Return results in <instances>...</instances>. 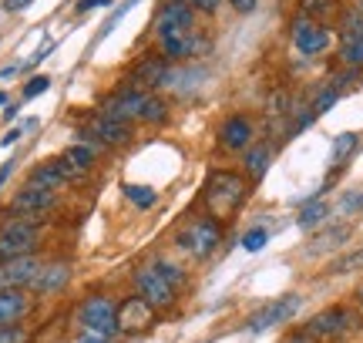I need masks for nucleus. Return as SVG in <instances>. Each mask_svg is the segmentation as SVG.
Instances as JSON below:
<instances>
[{
    "label": "nucleus",
    "mask_w": 363,
    "mask_h": 343,
    "mask_svg": "<svg viewBox=\"0 0 363 343\" xmlns=\"http://www.w3.org/2000/svg\"><path fill=\"white\" fill-rule=\"evenodd\" d=\"M249 198V179L242 172L233 169H212L206 179V189H202V202H206L208 215L216 223H225L233 219L235 212L242 209V202Z\"/></svg>",
    "instance_id": "f257e3e1"
},
{
    "label": "nucleus",
    "mask_w": 363,
    "mask_h": 343,
    "mask_svg": "<svg viewBox=\"0 0 363 343\" xmlns=\"http://www.w3.org/2000/svg\"><path fill=\"white\" fill-rule=\"evenodd\" d=\"M78 323H81V333L101 337V340L121 337V330H118V303L111 296H104V293H94V296H84V300H81Z\"/></svg>",
    "instance_id": "f03ea898"
},
{
    "label": "nucleus",
    "mask_w": 363,
    "mask_h": 343,
    "mask_svg": "<svg viewBox=\"0 0 363 343\" xmlns=\"http://www.w3.org/2000/svg\"><path fill=\"white\" fill-rule=\"evenodd\" d=\"M40 246V229L34 219H4L0 223V263L7 259H21V256H34Z\"/></svg>",
    "instance_id": "7ed1b4c3"
},
{
    "label": "nucleus",
    "mask_w": 363,
    "mask_h": 343,
    "mask_svg": "<svg viewBox=\"0 0 363 343\" xmlns=\"http://www.w3.org/2000/svg\"><path fill=\"white\" fill-rule=\"evenodd\" d=\"M357 327H360V320H357V313H353L350 306H326L316 317L306 320L303 330L310 333L313 340L330 343V340H343V337L350 330H357Z\"/></svg>",
    "instance_id": "20e7f679"
},
{
    "label": "nucleus",
    "mask_w": 363,
    "mask_h": 343,
    "mask_svg": "<svg viewBox=\"0 0 363 343\" xmlns=\"http://www.w3.org/2000/svg\"><path fill=\"white\" fill-rule=\"evenodd\" d=\"M219 242H222V223H216L212 215L192 219L179 232V249H185L195 259H208L212 252L219 249Z\"/></svg>",
    "instance_id": "39448f33"
},
{
    "label": "nucleus",
    "mask_w": 363,
    "mask_h": 343,
    "mask_svg": "<svg viewBox=\"0 0 363 343\" xmlns=\"http://www.w3.org/2000/svg\"><path fill=\"white\" fill-rule=\"evenodd\" d=\"M135 290H138V296L142 300H148V303L155 306L158 313H169V310H175V296H179V290L175 286H169V279L158 273L155 266H142V269H135Z\"/></svg>",
    "instance_id": "423d86ee"
},
{
    "label": "nucleus",
    "mask_w": 363,
    "mask_h": 343,
    "mask_svg": "<svg viewBox=\"0 0 363 343\" xmlns=\"http://www.w3.org/2000/svg\"><path fill=\"white\" fill-rule=\"evenodd\" d=\"M131 142V125L115 118H104V115H94L88 121V128H81V145H91L104 152V148H121Z\"/></svg>",
    "instance_id": "0eeeda50"
},
{
    "label": "nucleus",
    "mask_w": 363,
    "mask_h": 343,
    "mask_svg": "<svg viewBox=\"0 0 363 343\" xmlns=\"http://www.w3.org/2000/svg\"><path fill=\"white\" fill-rule=\"evenodd\" d=\"M155 323H158V310L148 300H142L138 293L118 303V330L121 333L138 337V333H148Z\"/></svg>",
    "instance_id": "6e6552de"
},
{
    "label": "nucleus",
    "mask_w": 363,
    "mask_h": 343,
    "mask_svg": "<svg viewBox=\"0 0 363 343\" xmlns=\"http://www.w3.org/2000/svg\"><path fill=\"white\" fill-rule=\"evenodd\" d=\"M299 306H303V296L299 293H289V296H279V300H272V303H266L256 313V317H249V333H266L272 330V327H283V323H289V320L299 313Z\"/></svg>",
    "instance_id": "1a4fd4ad"
},
{
    "label": "nucleus",
    "mask_w": 363,
    "mask_h": 343,
    "mask_svg": "<svg viewBox=\"0 0 363 343\" xmlns=\"http://www.w3.org/2000/svg\"><path fill=\"white\" fill-rule=\"evenodd\" d=\"M293 44H296V51L303 57H316V54H323L333 44V30L320 24V21H310V17L299 13L293 21Z\"/></svg>",
    "instance_id": "9d476101"
},
{
    "label": "nucleus",
    "mask_w": 363,
    "mask_h": 343,
    "mask_svg": "<svg viewBox=\"0 0 363 343\" xmlns=\"http://www.w3.org/2000/svg\"><path fill=\"white\" fill-rule=\"evenodd\" d=\"M51 209H57V192H48V189H38V185H24V189L11 198V209L7 212H17V215L38 223L40 215H48Z\"/></svg>",
    "instance_id": "9b49d317"
},
{
    "label": "nucleus",
    "mask_w": 363,
    "mask_h": 343,
    "mask_svg": "<svg viewBox=\"0 0 363 343\" xmlns=\"http://www.w3.org/2000/svg\"><path fill=\"white\" fill-rule=\"evenodd\" d=\"M195 30V11L179 0V4H162V13L155 21V38L165 40V38H179V34H192Z\"/></svg>",
    "instance_id": "f8f14e48"
},
{
    "label": "nucleus",
    "mask_w": 363,
    "mask_h": 343,
    "mask_svg": "<svg viewBox=\"0 0 363 343\" xmlns=\"http://www.w3.org/2000/svg\"><path fill=\"white\" fill-rule=\"evenodd\" d=\"M145 94H148V91H138V88H128V84H125L121 91H115L108 101H104L98 115H104V118H115V121H125V125H131V121H142Z\"/></svg>",
    "instance_id": "ddd939ff"
},
{
    "label": "nucleus",
    "mask_w": 363,
    "mask_h": 343,
    "mask_svg": "<svg viewBox=\"0 0 363 343\" xmlns=\"http://www.w3.org/2000/svg\"><path fill=\"white\" fill-rule=\"evenodd\" d=\"M219 145L225 152H246L249 145H256V125L246 115H229L219 125Z\"/></svg>",
    "instance_id": "4468645a"
},
{
    "label": "nucleus",
    "mask_w": 363,
    "mask_h": 343,
    "mask_svg": "<svg viewBox=\"0 0 363 343\" xmlns=\"http://www.w3.org/2000/svg\"><path fill=\"white\" fill-rule=\"evenodd\" d=\"M169 61L162 54H152V57H142L135 71H131V84L128 88H138V91H148V88H162L165 78H169Z\"/></svg>",
    "instance_id": "2eb2a0df"
},
{
    "label": "nucleus",
    "mask_w": 363,
    "mask_h": 343,
    "mask_svg": "<svg viewBox=\"0 0 363 343\" xmlns=\"http://www.w3.org/2000/svg\"><path fill=\"white\" fill-rule=\"evenodd\" d=\"M67 279H71V263H44L40 266V273L34 276V283H30L27 290L40 293V296H51V293L65 290Z\"/></svg>",
    "instance_id": "dca6fc26"
},
{
    "label": "nucleus",
    "mask_w": 363,
    "mask_h": 343,
    "mask_svg": "<svg viewBox=\"0 0 363 343\" xmlns=\"http://www.w3.org/2000/svg\"><path fill=\"white\" fill-rule=\"evenodd\" d=\"M30 296L27 290H0V327H13L30 313Z\"/></svg>",
    "instance_id": "f3484780"
},
{
    "label": "nucleus",
    "mask_w": 363,
    "mask_h": 343,
    "mask_svg": "<svg viewBox=\"0 0 363 343\" xmlns=\"http://www.w3.org/2000/svg\"><path fill=\"white\" fill-rule=\"evenodd\" d=\"M269 162H272V145L269 142H256L242 152V175L249 182H259L262 175L269 172Z\"/></svg>",
    "instance_id": "a211bd4d"
},
{
    "label": "nucleus",
    "mask_w": 363,
    "mask_h": 343,
    "mask_svg": "<svg viewBox=\"0 0 363 343\" xmlns=\"http://www.w3.org/2000/svg\"><path fill=\"white\" fill-rule=\"evenodd\" d=\"M337 57L347 71H360L363 67V30H340Z\"/></svg>",
    "instance_id": "6ab92c4d"
},
{
    "label": "nucleus",
    "mask_w": 363,
    "mask_h": 343,
    "mask_svg": "<svg viewBox=\"0 0 363 343\" xmlns=\"http://www.w3.org/2000/svg\"><path fill=\"white\" fill-rule=\"evenodd\" d=\"M27 185H38V189H48V192H61L67 185V179H65V172L57 169V162H44L38 169H30Z\"/></svg>",
    "instance_id": "aec40b11"
},
{
    "label": "nucleus",
    "mask_w": 363,
    "mask_h": 343,
    "mask_svg": "<svg viewBox=\"0 0 363 343\" xmlns=\"http://www.w3.org/2000/svg\"><path fill=\"white\" fill-rule=\"evenodd\" d=\"M61 159H65L74 172H81V175H88V172L94 169V162H98V148L81 145V142H78V145H71V148H67V152L61 155Z\"/></svg>",
    "instance_id": "412c9836"
},
{
    "label": "nucleus",
    "mask_w": 363,
    "mask_h": 343,
    "mask_svg": "<svg viewBox=\"0 0 363 343\" xmlns=\"http://www.w3.org/2000/svg\"><path fill=\"white\" fill-rule=\"evenodd\" d=\"M340 94H343V84H340L337 78H333V81H326L323 88L316 91V98L310 101L313 115H316V118H320V115H326V111H330V108H333V105L340 101Z\"/></svg>",
    "instance_id": "4be33fe9"
},
{
    "label": "nucleus",
    "mask_w": 363,
    "mask_h": 343,
    "mask_svg": "<svg viewBox=\"0 0 363 343\" xmlns=\"http://www.w3.org/2000/svg\"><path fill=\"white\" fill-rule=\"evenodd\" d=\"M360 145V135L357 132H343L333 138V152H330V159H333V169H343V162L350 159L353 152Z\"/></svg>",
    "instance_id": "5701e85b"
},
{
    "label": "nucleus",
    "mask_w": 363,
    "mask_h": 343,
    "mask_svg": "<svg viewBox=\"0 0 363 343\" xmlns=\"http://www.w3.org/2000/svg\"><path fill=\"white\" fill-rule=\"evenodd\" d=\"M142 121L145 125H165V121H169V101L158 98V94H145Z\"/></svg>",
    "instance_id": "b1692460"
},
{
    "label": "nucleus",
    "mask_w": 363,
    "mask_h": 343,
    "mask_svg": "<svg viewBox=\"0 0 363 343\" xmlns=\"http://www.w3.org/2000/svg\"><path fill=\"white\" fill-rule=\"evenodd\" d=\"M330 215V206L326 202H320V198H310L303 209H299V219H296V225L299 229H313V225H320Z\"/></svg>",
    "instance_id": "393cba45"
},
{
    "label": "nucleus",
    "mask_w": 363,
    "mask_h": 343,
    "mask_svg": "<svg viewBox=\"0 0 363 343\" xmlns=\"http://www.w3.org/2000/svg\"><path fill=\"white\" fill-rule=\"evenodd\" d=\"M125 196H128V202L135 206V209H152L158 202V192L152 189V185H125Z\"/></svg>",
    "instance_id": "a878e982"
},
{
    "label": "nucleus",
    "mask_w": 363,
    "mask_h": 343,
    "mask_svg": "<svg viewBox=\"0 0 363 343\" xmlns=\"http://www.w3.org/2000/svg\"><path fill=\"white\" fill-rule=\"evenodd\" d=\"M155 269L169 279V286H175V290H182V286H185V269H182V266L169 263V259H155Z\"/></svg>",
    "instance_id": "bb28decb"
},
{
    "label": "nucleus",
    "mask_w": 363,
    "mask_h": 343,
    "mask_svg": "<svg viewBox=\"0 0 363 343\" xmlns=\"http://www.w3.org/2000/svg\"><path fill=\"white\" fill-rule=\"evenodd\" d=\"M289 94L286 91H272L269 94V101H266V115H269V118H286V115H289Z\"/></svg>",
    "instance_id": "cd10ccee"
},
{
    "label": "nucleus",
    "mask_w": 363,
    "mask_h": 343,
    "mask_svg": "<svg viewBox=\"0 0 363 343\" xmlns=\"http://www.w3.org/2000/svg\"><path fill=\"white\" fill-rule=\"evenodd\" d=\"M347 236H350V229H347V225H337V229H330V232L313 239V246H316V249H333L337 242H347Z\"/></svg>",
    "instance_id": "c85d7f7f"
},
{
    "label": "nucleus",
    "mask_w": 363,
    "mask_h": 343,
    "mask_svg": "<svg viewBox=\"0 0 363 343\" xmlns=\"http://www.w3.org/2000/svg\"><path fill=\"white\" fill-rule=\"evenodd\" d=\"M330 11H333V0H299V13L310 17V21H316L320 13H330Z\"/></svg>",
    "instance_id": "c756f323"
},
{
    "label": "nucleus",
    "mask_w": 363,
    "mask_h": 343,
    "mask_svg": "<svg viewBox=\"0 0 363 343\" xmlns=\"http://www.w3.org/2000/svg\"><path fill=\"white\" fill-rule=\"evenodd\" d=\"M266 242H269V232H266L262 225H256V229H249L246 236H242V249H246V252H259Z\"/></svg>",
    "instance_id": "7c9ffc66"
},
{
    "label": "nucleus",
    "mask_w": 363,
    "mask_h": 343,
    "mask_svg": "<svg viewBox=\"0 0 363 343\" xmlns=\"http://www.w3.org/2000/svg\"><path fill=\"white\" fill-rule=\"evenodd\" d=\"M27 340H30V333H27V327H21V323L0 327V343H27Z\"/></svg>",
    "instance_id": "2f4dec72"
},
{
    "label": "nucleus",
    "mask_w": 363,
    "mask_h": 343,
    "mask_svg": "<svg viewBox=\"0 0 363 343\" xmlns=\"http://www.w3.org/2000/svg\"><path fill=\"white\" fill-rule=\"evenodd\" d=\"M51 88V78L48 74H38V78H30L24 84V101H30V98H38V94H44Z\"/></svg>",
    "instance_id": "473e14b6"
},
{
    "label": "nucleus",
    "mask_w": 363,
    "mask_h": 343,
    "mask_svg": "<svg viewBox=\"0 0 363 343\" xmlns=\"http://www.w3.org/2000/svg\"><path fill=\"white\" fill-rule=\"evenodd\" d=\"M340 212H343V215H357V212H363V192H350V196H343Z\"/></svg>",
    "instance_id": "72a5a7b5"
},
{
    "label": "nucleus",
    "mask_w": 363,
    "mask_h": 343,
    "mask_svg": "<svg viewBox=\"0 0 363 343\" xmlns=\"http://www.w3.org/2000/svg\"><path fill=\"white\" fill-rule=\"evenodd\" d=\"M360 266H363V252H353V256L330 266V273H350V269H360Z\"/></svg>",
    "instance_id": "f704fd0d"
},
{
    "label": "nucleus",
    "mask_w": 363,
    "mask_h": 343,
    "mask_svg": "<svg viewBox=\"0 0 363 343\" xmlns=\"http://www.w3.org/2000/svg\"><path fill=\"white\" fill-rule=\"evenodd\" d=\"M195 13H216L222 7V0H185Z\"/></svg>",
    "instance_id": "c9c22d12"
},
{
    "label": "nucleus",
    "mask_w": 363,
    "mask_h": 343,
    "mask_svg": "<svg viewBox=\"0 0 363 343\" xmlns=\"http://www.w3.org/2000/svg\"><path fill=\"white\" fill-rule=\"evenodd\" d=\"M283 343H320V340H313L306 330H293V333H286Z\"/></svg>",
    "instance_id": "e433bc0d"
},
{
    "label": "nucleus",
    "mask_w": 363,
    "mask_h": 343,
    "mask_svg": "<svg viewBox=\"0 0 363 343\" xmlns=\"http://www.w3.org/2000/svg\"><path fill=\"white\" fill-rule=\"evenodd\" d=\"M111 0H78V13H88L94 11V7H108Z\"/></svg>",
    "instance_id": "4c0bfd02"
},
{
    "label": "nucleus",
    "mask_w": 363,
    "mask_h": 343,
    "mask_svg": "<svg viewBox=\"0 0 363 343\" xmlns=\"http://www.w3.org/2000/svg\"><path fill=\"white\" fill-rule=\"evenodd\" d=\"M229 4H233L235 13H252L256 11V0H229Z\"/></svg>",
    "instance_id": "58836bf2"
},
{
    "label": "nucleus",
    "mask_w": 363,
    "mask_h": 343,
    "mask_svg": "<svg viewBox=\"0 0 363 343\" xmlns=\"http://www.w3.org/2000/svg\"><path fill=\"white\" fill-rule=\"evenodd\" d=\"M30 0H4V11H27Z\"/></svg>",
    "instance_id": "ea45409f"
},
{
    "label": "nucleus",
    "mask_w": 363,
    "mask_h": 343,
    "mask_svg": "<svg viewBox=\"0 0 363 343\" xmlns=\"http://www.w3.org/2000/svg\"><path fill=\"white\" fill-rule=\"evenodd\" d=\"M11 172H13V162H4V165H0V189H4L7 179H11Z\"/></svg>",
    "instance_id": "a19ab883"
},
{
    "label": "nucleus",
    "mask_w": 363,
    "mask_h": 343,
    "mask_svg": "<svg viewBox=\"0 0 363 343\" xmlns=\"http://www.w3.org/2000/svg\"><path fill=\"white\" fill-rule=\"evenodd\" d=\"M17 138H21V128H11V132H7L4 138H0V145H13Z\"/></svg>",
    "instance_id": "79ce46f5"
},
{
    "label": "nucleus",
    "mask_w": 363,
    "mask_h": 343,
    "mask_svg": "<svg viewBox=\"0 0 363 343\" xmlns=\"http://www.w3.org/2000/svg\"><path fill=\"white\" fill-rule=\"evenodd\" d=\"M74 343H115V340H101V337H91V333H81Z\"/></svg>",
    "instance_id": "37998d69"
},
{
    "label": "nucleus",
    "mask_w": 363,
    "mask_h": 343,
    "mask_svg": "<svg viewBox=\"0 0 363 343\" xmlns=\"http://www.w3.org/2000/svg\"><path fill=\"white\" fill-rule=\"evenodd\" d=\"M357 306H360V310H363V286H360V290H357Z\"/></svg>",
    "instance_id": "c03bdc74"
},
{
    "label": "nucleus",
    "mask_w": 363,
    "mask_h": 343,
    "mask_svg": "<svg viewBox=\"0 0 363 343\" xmlns=\"http://www.w3.org/2000/svg\"><path fill=\"white\" fill-rule=\"evenodd\" d=\"M4 101H7V94H4V91H0V105H4Z\"/></svg>",
    "instance_id": "a18cd8bd"
}]
</instances>
